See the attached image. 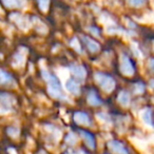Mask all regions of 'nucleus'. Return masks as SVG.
<instances>
[{
    "mask_svg": "<svg viewBox=\"0 0 154 154\" xmlns=\"http://www.w3.org/2000/svg\"><path fill=\"white\" fill-rule=\"evenodd\" d=\"M9 18L14 24H16L18 29L22 31H28L32 26L31 17L24 15L21 11H12L10 12Z\"/></svg>",
    "mask_w": 154,
    "mask_h": 154,
    "instance_id": "2",
    "label": "nucleus"
},
{
    "mask_svg": "<svg viewBox=\"0 0 154 154\" xmlns=\"http://www.w3.org/2000/svg\"><path fill=\"white\" fill-rule=\"evenodd\" d=\"M150 86H151V87H153V88H154V79H153V80H151V82H150Z\"/></svg>",
    "mask_w": 154,
    "mask_h": 154,
    "instance_id": "29",
    "label": "nucleus"
},
{
    "mask_svg": "<svg viewBox=\"0 0 154 154\" xmlns=\"http://www.w3.org/2000/svg\"><path fill=\"white\" fill-rule=\"evenodd\" d=\"M96 117L98 118L99 120H100L101 122H111V119H110V117H109V115H107L106 113H98L96 115Z\"/></svg>",
    "mask_w": 154,
    "mask_h": 154,
    "instance_id": "24",
    "label": "nucleus"
},
{
    "mask_svg": "<svg viewBox=\"0 0 154 154\" xmlns=\"http://www.w3.org/2000/svg\"><path fill=\"white\" fill-rule=\"evenodd\" d=\"M139 117H140L141 122H143L146 126L151 127V128L154 127V124H153V122H152V111L150 108H145V109L141 110L140 113H139Z\"/></svg>",
    "mask_w": 154,
    "mask_h": 154,
    "instance_id": "13",
    "label": "nucleus"
},
{
    "mask_svg": "<svg viewBox=\"0 0 154 154\" xmlns=\"http://www.w3.org/2000/svg\"><path fill=\"white\" fill-rule=\"evenodd\" d=\"M13 82L12 76L5 71L0 70V85H9Z\"/></svg>",
    "mask_w": 154,
    "mask_h": 154,
    "instance_id": "20",
    "label": "nucleus"
},
{
    "mask_svg": "<svg viewBox=\"0 0 154 154\" xmlns=\"http://www.w3.org/2000/svg\"><path fill=\"white\" fill-rule=\"evenodd\" d=\"M41 75L45 82L48 84V93L50 96L56 99H61V100H66V95L62 92L61 86H60L59 82L56 79V77L51 75L45 69H41Z\"/></svg>",
    "mask_w": 154,
    "mask_h": 154,
    "instance_id": "1",
    "label": "nucleus"
},
{
    "mask_svg": "<svg viewBox=\"0 0 154 154\" xmlns=\"http://www.w3.org/2000/svg\"><path fill=\"white\" fill-rule=\"evenodd\" d=\"M66 154H85V153H82V151H79V152H70V153H66Z\"/></svg>",
    "mask_w": 154,
    "mask_h": 154,
    "instance_id": "28",
    "label": "nucleus"
},
{
    "mask_svg": "<svg viewBox=\"0 0 154 154\" xmlns=\"http://www.w3.org/2000/svg\"><path fill=\"white\" fill-rule=\"evenodd\" d=\"M30 0H0V5L8 11H23L30 5Z\"/></svg>",
    "mask_w": 154,
    "mask_h": 154,
    "instance_id": "4",
    "label": "nucleus"
},
{
    "mask_svg": "<svg viewBox=\"0 0 154 154\" xmlns=\"http://www.w3.org/2000/svg\"><path fill=\"white\" fill-rule=\"evenodd\" d=\"M8 133H9V135H11L12 137H16L19 134V130H18L17 128H9L8 129Z\"/></svg>",
    "mask_w": 154,
    "mask_h": 154,
    "instance_id": "26",
    "label": "nucleus"
},
{
    "mask_svg": "<svg viewBox=\"0 0 154 154\" xmlns=\"http://www.w3.org/2000/svg\"><path fill=\"white\" fill-rule=\"evenodd\" d=\"M77 141V138H76V135L74 133L70 132L66 137V143H68L69 146H74Z\"/></svg>",
    "mask_w": 154,
    "mask_h": 154,
    "instance_id": "22",
    "label": "nucleus"
},
{
    "mask_svg": "<svg viewBox=\"0 0 154 154\" xmlns=\"http://www.w3.org/2000/svg\"><path fill=\"white\" fill-rule=\"evenodd\" d=\"M74 120L76 124L82 125V126H90L91 125L90 117L88 114L84 113V112H76L74 114Z\"/></svg>",
    "mask_w": 154,
    "mask_h": 154,
    "instance_id": "14",
    "label": "nucleus"
},
{
    "mask_svg": "<svg viewBox=\"0 0 154 154\" xmlns=\"http://www.w3.org/2000/svg\"><path fill=\"white\" fill-rule=\"evenodd\" d=\"M108 147L111 151H113L116 154H128V151L125 148V146L120 141L115 140V139L108 141Z\"/></svg>",
    "mask_w": 154,
    "mask_h": 154,
    "instance_id": "10",
    "label": "nucleus"
},
{
    "mask_svg": "<svg viewBox=\"0 0 154 154\" xmlns=\"http://www.w3.org/2000/svg\"><path fill=\"white\" fill-rule=\"evenodd\" d=\"M14 103H15V99L12 95L8 93H0V106L2 108L0 112L5 113V112L11 111Z\"/></svg>",
    "mask_w": 154,
    "mask_h": 154,
    "instance_id": "7",
    "label": "nucleus"
},
{
    "mask_svg": "<svg viewBox=\"0 0 154 154\" xmlns=\"http://www.w3.org/2000/svg\"><path fill=\"white\" fill-rule=\"evenodd\" d=\"M79 134L82 135V137L84 138V140L86 141L87 146L90 148L91 150L95 149V139L93 137L92 134H90L89 132H86V131H79Z\"/></svg>",
    "mask_w": 154,
    "mask_h": 154,
    "instance_id": "16",
    "label": "nucleus"
},
{
    "mask_svg": "<svg viewBox=\"0 0 154 154\" xmlns=\"http://www.w3.org/2000/svg\"><path fill=\"white\" fill-rule=\"evenodd\" d=\"M87 100H88L89 105H91V106H99L101 103V100L97 97L96 93H95L94 91H90V92H89Z\"/></svg>",
    "mask_w": 154,
    "mask_h": 154,
    "instance_id": "19",
    "label": "nucleus"
},
{
    "mask_svg": "<svg viewBox=\"0 0 154 154\" xmlns=\"http://www.w3.org/2000/svg\"><path fill=\"white\" fill-rule=\"evenodd\" d=\"M31 20H32V26H34L35 30H36L39 34H47L48 26L43 23V21L38 17V16L37 15L32 16V17H31Z\"/></svg>",
    "mask_w": 154,
    "mask_h": 154,
    "instance_id": "12",
    "label": "nucleus"
},
{
    "mask_svg": "<svg viewBox=\"0 0 154 154\" xmlns=\"http://www.w3.org/2000/svg\"><path fill=\"white\" fill-rule=\"evenodd\" d=\"M70 71L76 79H78L80 82H84V79L87 76V71L82 66H78V64H72L70 66Z\"/></svg>",
    "mask_w": 154,
    "mask_h": 154,
    "instance_id": "9",
    "label": "nucleus"
},
{
    "mask_svg": "<svg viewBox=\"0 0 154 154\" xmlns=\"http://www.w3.org/2000/svg\"><path fill=\"white\" fill-rule=\"evenodd\" d=\"M70 45L73 48V49L75 50V51L78 52V53H82V47H80V45H79V41L77 40L76 37H74V38L71 39V41H70Z\"/></svg>",
    "mask_w": 154,
    "mask_h": 154,
    "instance_id": "21",
    "label": "nucleus"
},
{
    "mask_svg": "<svg viewBox=\"0 0 154 154\" xmlns=\"http://www.w3.org/2000/svg\"><path fill=\"white\" fill-rule=\"evenodd\" d=\"M152 1H154V0H151V2H152Z\"/></svg>",
    "mask_w": 154,
    "mask_h": 154,
    "instance_id": "30",
    "label": "nucleus"
},
{
    "mask_svg": "<svg viewBox=\"0 0 154 154\" xmlns=\"http://www.w3.org/2000/svg\"><path fill=\"white\" fill-rule=\"evenodd\" d=\"M30 1L34 5V7H36L39 12L43 14L48 13L54 3V0H30Z\"/></svg>",
    "mask_w": 154,
    "mask_h": 154,
    "instance_id": "8",
    "label": "nucleus"
},
{
    "mask_svg": "<svg viewBox=\"0 0 154 154\" xmlns=\"http://www.w3.org/2000/svg\"><path fill=\"white\" fill-rule=\"evenodd\" d=\"M64 86H66V91H68V92H70L71 94H73V95H79L80 94V87H79V84H77V82H75V80L68 78Z\"/></svg>",
    "mask_w": 154,
    "mask_h": 154,
    "instance_id": "15",
    "label": "nucleus"
},
{
    "mask_svg": "<svg viewBox=\"0 0 154 154\" xmlns=\"http://www.w3.org/2000/svg\"><path fill=\"white\" fill-rule=\"evenodd\" d=\"M148 66H149L150 71L154 73V58H150L149 62H148Z\"/></svg>",
    "mask_w": 154,
    "mask_h": 154,
    "instance_id": "27",
    "label": "nucleus"
},
{
    "mask_svg": "<svg viewBox=\"0 0 154 154\" xmlns=\"http://www.w3.org/2000/svg\"><path fill=\"white\" fill-rule=\"evenodd\" d=\"M94 78L95 82H97V85L100 87L103 92L111 93L115 89V80L113 79V77L103 74V73H95Z\"/></svg>",
    "mask_w": 154,
    "mask_h": 154,
    "instance_id": "3",
    "label": "nucleus"
},
{
    "mask_svg": "<svg viewBox=\"0 0 154 154\" xmlns=\"http://www.w3.org/2000/svg\"><path fill=\"white\" fill-rule=\"evenodd\" d=\"M88 31L91 33V35H93L94 37H99V35H100L99 29H97L96 26H89Z\"/></svg>",
    "mask_w": 154,
    "mask_h": 154,
    "instance_id": "25",
    "label": "nucleus"
},
{
    "mask_svg": "<svg viewBox=\"0 0 154 154\" xmlns=\"http://www.w3.org/2000/svg\"><path fill=\"white\" fill-rule=\"evenodd\" d=\"M24 62H26V56L21 53H16L13 56V60H12V64H13L14 68H22L24 66Z\"/></svg>",
    "mask_w": 154,
    "mask_h": 154,
    "instance_id": "17",
    "label": "nucleus"
},
{
    "mask_svg": "<svg viewBox=\"0 0 154 154\" xmlns=\"http://www.w3.org/2000/svg\"><path fill=\"white\" fill-rule=\"evenodd\" d=\"M118 103L122 106V107H129L131 103V97L127 91H122V92L118 94V98H117Z\"/></svg>",
    "mask_w": 154,
    "mask_h": 154,
    "instance_id": "18",
    "label": "nucleus"
},
{
    "mask_svg": "<svg viewBox=\"0 0 154 154\" xmlns=\"http://www.w3.org/2000/svg\"><path fill=\"white\" fill-rule=\"evenodd\" d=\"M122 5L126 8L134 11L143 10L151 5V0H122Z\"/></svg>",
    "mask_w": 154,
    "mask_h": 154,
    "instance_id": "5",
    "label": "nucleus"
},
{
    "mask_svg": "<svg viewBox=\"0 0 154 154\" xmlns=\"http://www.w3.org/2000/svg\"><path fill=\"white\" fill-rule=\"evenodd\" d=\"M119 69L122 74H124L125 76H132L134 74V66H133L130 58L126 55H122L120 57Z\"/></svg>",
    "mask_w": 154,
    "mask_h": 154,
    "instance_id": "6",
    "label": "nucleus"
},
{
    "mask_svg": "<svg viewBox=\"0 0 154 154\" xmlns=\"http://www.w3.org/2000/svg\"><path fill=\"white\" fill-rule=\"evenodd\" d=\"M80 37H82V40L86 43L87 48H88V50L91 52V53H97V52H99L100 45H99V43L97 42L96 40H94V39L91 38V37L84 36V35Z\"/></svg>",
    "mask_w": 154,
    "mask_h": 154,
    "instance_id": "11",
    "label": "nucleus"
},
{
    "mask_svg": "<svg viewBox=\"0 0 154 154\" xmlns=\"http://www.w3.org/2000/svg\"><path fill=\"white\" fill-rule=\"evenodd\" d=\"M145 91V86L141 82H137L134 85V93L135 94H143Z\"/></svg>",
    "mask_w": 154,
    "mask_h": 154,
    "instance_id": "23",
    "label": "nucleus"
}]
</instances>
